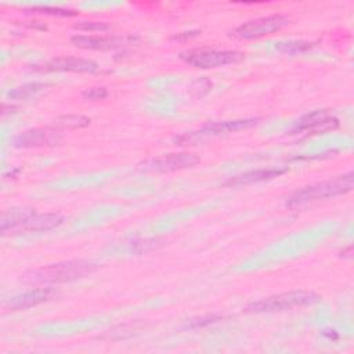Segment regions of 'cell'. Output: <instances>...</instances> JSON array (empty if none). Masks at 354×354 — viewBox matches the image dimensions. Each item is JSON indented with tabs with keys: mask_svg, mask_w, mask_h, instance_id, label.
<instances>
[{
	"mask_svg": "<svg viewBox=\"0 0 354 354\" xmlns=\"http://www.w3.org/2000/svg\"><path fill=\"white\" fill-rule=\"evenodd\" d=\"M180 58L195 68L209 69L231 64H238L245 59V53L238 50H213V48H191L183 51Z\"/></svg>",
	"mask_w": 354,
	"mask_h": 354,
	"instance_id": "obj_4",
	"label": "cell"
},
{
	"mask_svg": "<svg viewBox=\"0 0 354 354\" xmlns=\"http://www.w3.org/2000/svg\"><path fill=\"white\" fill-rule=\"evenodd\" d=\"M257 123V119H238V120H224V122H214L206 124L201 131V134L205 136H218V134H227L232 131H238L242 129H248Z\"/></svg>",
	"mask_w": 354,
	"mask_h": 354,
	"instance_id": "obj_14",
	"label": "cell"
},
{
	"mask_svg": "<svg viewBox=\"0 0 354 354\" xmlns=\"http://www.w3.org/2000/svg\"><path fill=\"white\" fill-rule=\"evenodd\" d=\"M82 97L87 101H100L108 97V90L105 87H91L82 93Z\"/></svg>",
	"mask_w": 354,
	"mask_h": 354,
	"instance_id": "obj_22",
	"label": "cell"
},
{
	"mask_svg": "<svg viewBox=\"0 0 354 354\" xmlns=\"http://www.w3.org/2000/svg\"><path fill=\"white\" fill-rule=\"evenodd\" d=\"M43 71L47 72H76V73H93L98 71L97 62L79 57H57L44 64Z\"/></svg>",
	"mask_w": 354,
	"mask_h": 354,
	"instance_id": "obj_9",
	"label": "cell"
},
{
	"mask_svg": "<svg viewBox=\"0 0 354 354\" xmlns=\"http://www.w3.org/2000/svg\"><path fill=\"white\" fill-rule=\"evenodd\" d=\"M220 319H223V317L220 315H206V317H199V318H194L189 322H187L185 328L189 329H195V328H202V326H207L212 325L214 322H218Z\"/></svg>",
	"mask_w": 354,
	"mask_h": 354,
	"instance_id": "obj_21",
	"label": "cell"
},
{
	"mask_svg": "<svg viewBox=\"0 0 354 354\" xmlns=\"http://www.w3.org/2000/svg\"><path fill=\"white\" fill-rule=\"evenodd\" d=\"M353 187H354V173L348 171L343 176H337L335 178L319 181V183L303 187L301 189H297L289 196L286 205L289 207H300L315 201L344 195L350 192Z\"/></svg>",
	"mask_w": 354,
	"mask_h": 354,
	"instance_id": "obj_2",
	"label": "cell"
},
{
	"mask_svg": "<svg viewBox=\"0 0 354 354\" xmlns=\"http://www.w3.org/2000/svg\"><path fill=\"white\" fill-rule=\"evenodd\" d=\"M61 141V133L57 127H35L25 130L14 138V147L17 148H40L53 147Z\"/></svg>",
	"mask_w": 354,
	"mask_h": 354,
	"instance_id": "obj_8",
	"label": "cell"
},
{
	"mask_svg": "<svg viewBox=\"0 0 354 354\" xmlns=\"http://www.w3.org/2000/svg\"><path fill=\"white\" fill-rule=\"evenodd\" d=\"M75 29L84 32H108L111 30V26L101 21H82L75 25Z\"/></svg>",
	"mask_w": 354,
	"mask_h": 354,
	"instance_id": "obj_19",
	"label": "cell"
},
{
	"mask_svg": "<svg viewBox=\"0 0 354 354\" xmlns=\"http://www.w3.org/2000/svg\"><path fill=\"white\" fill-rule=\"evenodd\" d=\"M29 11L37 12V14H46V15H57V17H73L77 14V11L75 10L51 7V6H35V7H30Z\"/></svg>",
	"mask_w": 354,
	"mask_h": 354,
	"instance_id": "obj_18",
	"label": "cell"
},
{
	"mask_svg": "<svg viewBox=\"0 0 354 354\" xmlns=\"http://www.w3.org/2000/svg\"><path fill=\"white\" fill-rule=\"evenodd\" d=\"M64 217L58 213H43L37 214L36 212L28 217L17 232H43L50 231L58 225H61Z\"/></svg>",
	"mask_w": 354,
	"mask_h": 354,
	"instance_id": "obj_13",
	"label": "cell"
},
{
	"mask_svg": "<svg viewBox=\"0 0 354 354\" xmlns=\"http://www.w3.org/2000/svg\"><path fill=\"white\" fill-rule=\"evenodd\" d=\"M339 127V119L326 109H317L304 115L292 129V134H321Z\"/></svg>",
	"mask_w": 354,
	"mask_h": 354,
	"instance_id": "obj_7",
	"label": "cell"
},
{
	"mask_svg": "<svg viewBox=\"0 0 354 354\" xmlns=\"http://www.w3.org/2000/svg\"><path fill=\"white\" fill-rule=\"evenodd\" d=\"M44 87H46L44 83H37V82L26 83V84H22V86L11 90L8 93V97H10V100H28L29 97L41 91Z\"/></svg>",
	"mask_w": 354,
	"mask_h": 354,
	"instance_id": "obj_17",
	"label": "cell"
},
{
	"mask_svg": "<svg viewBox=\"0 0 354 354\" xmlns=\"http://www.w3.org/2000/svg\"><path fill=\"white\" fill-rule=\"evenodd\" d=\"M71 41L73 46L86 50H112L120 47L123 43L119 37L102 35H73Z\"/></svg>",
	"mask_w": 354,
	"mask_h": 354,
	"instance_id": "obj_11",
	"label": "cell"
},
{
	"mask_svg": "<svg viewBox=\"0 0 354 354\" xmlns=\"http://www.w3.org/2000/svg\"><path fill=\"white\" fill-rule=\"evenodd\" d=\"M286 171V169H279V167H268V169H257V170H250V171H245L242 174L230 177L224 185L228 187H242V185H249V184H254V183H260V181H267V180H272L275 177H279L281 174H283Z\"/></svg>",
	"mask_w": 354,
	"mask_h": 354,
	"instance_id": "obj_12",
	"label": "cell"
},
{
	"mask_svg": "<svg viewBox=\"0 0 354 354\" xmlns=\"http://www.w3.org/2000/svg\"><path fill=\"white\" fill-rule=\"evenodd\" d=\"M95 264L86 260H68L47 264L24 274L22 281L29 285L65 283L88 277L95 271Z\"/></svg>",
	"mask_w": 354,
	"mask_h": 354,
	"instance_id": "obj_1",
	"label": "cell"
},
{
	"mask_svg": "<svg viewBox=\"0 0 354 354\" xmlns=\"http://www.w3.org/2000/svg\"><path fill=\"white\" fill-rule=\"evenodd\" d=\"M199 156L191 152H173V153H165L158 158L149 159L145 163L141 165V169L145 171H156V173H165V171H176L183 169L194 167L199 163Z\"/></svg>",
	"mask_w": 354,
	"mask_h": 354,
	"instance_id": "obj_6",
	"label": "cell"
},
{
	"mask_svg": "<svg viewBox=\"0 0 354 354\" xmlns=\"http://www.w3.org/2000/svg\"><path fill=\"white\" fill-rule=\"evenodd\" d=\"M319 295L311 290H292L264 297L261 300L250 303L246 310L249 313H274L285 311L295 307H304L319 301Z\"/></svg>",
	"mask_w": 354,
	"mask_h": 354,
	"instance_id": "obj_3",
	"label": "cell"
},
{
	"mask_svg": "<svg viewBox=\"0 0 354 354\" xmlns=\"http://www.w3.org/2000/svg\"><path fill=\"white\" fill-rule=\"evenodd\" d=\"M90 118L83 115H62L54 120V127L59 129H83L90 124Z\"/></svg>",
	"mask_w": 354,
	"mask_h": 354,
	"instance_id": "obj_16",
	"label": "cell"
},
{
	"mask_svg": "<svg viewBox=\"0 0 354 354\" xmlns=\"http://www.w3.org/2000/svg\"><path fill=\"white\" fill-rule=\"evenodd\" d=\"M288 24V18L282 14H271L246 21L231 30L230 36L238 40H253L263 36H268Z\"/></svg>",
	"mask_w": 354,
	"mask_h": 354,
	"instance_id": "obj_5",
	"label": "cell"
},
{
	"mask_svg": "<svg viewBox=\"0 0 354 354\" xmlns=\"http://www.w3.org/2000/svg\"><path fill=\"white\" fill-rule=\"evenodd\" d=\"M313 47V43L310 41H288V43H281V46L278 47L281 51L283 53H288V54H297V53H303V51H307Z\"/></svg>",
	"mask_w": 354,
	"mask_h": 354,
	"instance_id": "obj_20",
	"label": "cell"
},
{
	"mask_svg": "<svg viewBox=\"0 0 354 354\" xmlns=\"http://www.w3.org/2000/svg\"><path fill=\"white\" fill-rule=\"evenodd\" d=\"M33 213L35 210L28 207H12L7 210L1 217V225H0L1 234L6 235L7 232H17L18 228L22 225V223L28 217H30Z\"/></svg>",
	"mask_w": 354,
	"mask_h": 354,
	"instance_id": "obj_15",
	"label": "cell"
},
{
	"mask_svg": "<svg viewBox=\"0 0 354 354\" xmlns=\"http://www.w3.org/2000/svg\"><path fill=\"white\" fill-rule=\"evenodd\" d=\"M54 295V289L53 288H35L30 290H26L18 296H14L12 299H10L4 308L10 310V311H19V310H26L35 306H39L44 301H47L48 299H51Z\"/></svg>",
	"mask_w": 354,
	"mask_h": 354,
	"instance_id": "obj_10",
	"label": "cell"
}]
</instances>
